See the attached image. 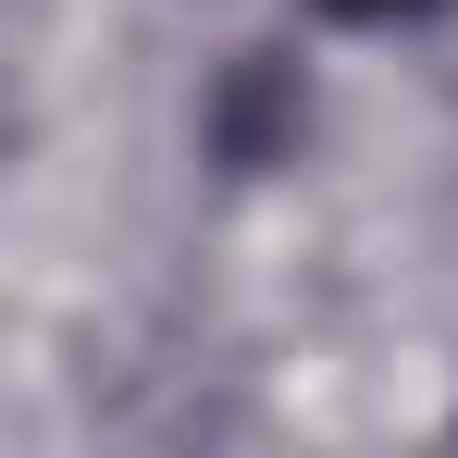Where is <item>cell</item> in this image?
Listing matches in <instances>:
<instances>
[{
  "instance_id": "1",
  "label": "cell",
  "mask_w": 458,
  "mask_h": 458,
  "mask_svg": "<svg viewBox=\"0 0 458 458\" xmlns=\"http://www.w3.org/2000/svg\"><path fill=\"white\" fill-rule=\"evenodd\" d=\"M199 137H211L224 174H273V161H298V137H310V75L285 63V50H235L224 75H211Z\"/></svg>"
},
{
  "instance_id": "2",
  "label": "cell",
  "mask_w": 458,
  "mask_h": 458,
  "mask_svg": "<svg viewBox=\"0 0 458 458\" xmlns=\"http://www.w3.org/2000/svg\"><path fill=\"white\" fill-rule=\"evenodd\" d=\"M322 13H335V25H421L434 0H322Z\"/></svg>"
}]
</instances>
